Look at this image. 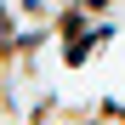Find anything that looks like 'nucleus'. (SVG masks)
<instances>
[{
	"instance_id": "f03ea898",
	"label": "nucleus",
	"mask_w": 125,
	"mask_h": 125,
	"mask_svg": "<svg viewBox=\"0 0 125 125\" xmlns=\"http://www.w3.org/2000/svg\"><path fill=\"white\" fill-rule=\"evenodd\" d=\"M62 108V97L51 91V85H40L34 91V102H29V108H23V125H51V114Z\"/></svg>"
},
{
	"instance_id": "20e7f679",
	"label": "nucleus",
	"mask_w": 125,
	"mask_h": 125,
	"mask_svg": "<svg viewBox=\"0 0 125 125\" xmlns=\"http://www.w3.org/2000/svg\"><path fill=\"white\" fill-rule=\"evenodd\" d=\"M80 6H85V11H91V17H108V11H114V6H119V0H80Z\"/></svg>"
},
{
	"instance_id": "7ed1b4c3",
	"label": "nucleus",
	"mask_w": 125,
	"mask_h": 125,
	"mask_svg": "<svg viewBox=\"0 0 125 125\" xmlns=\"http://www.w3.org/2000/svg\"><path fill=\"white\" fill-rule=\"evenodd\" d=\"M17 11H23L29 23H51V11H57V0H17Z\"/></svg>"
},
{
	"instance_id": "f257e3e1",
	"label": "nucleus",
	"mask_w": 125,
	"mask_h": 125,
	"mask_svg": "<svg viewBox=\"0 0 125 125\" xmlns=\"http://www.w3.org/2000/svg\"><path fill=\"white\" fill-rule=\"evenodd\" d=\"M17 34H23V11L17 0H0V68H17Z\"/></svg>"
},
{
	"instance_id": "39448f33",
	"label": "nucleus",
	"mask_w": 125,
	"mask_h": 125,
	"mask_svg": "<svg viewBox=\"0 0 125 125\" xmlns=\"http://www.w3.org/2000/svg\"><path fill=\"white\" fill-rule=\"evenodd\" d=\"M114 125H125V102H119V114H114Z\"/></svg>"
},
{
	"instance_id": "423d86ee",
	"label": "nucleus",
	"mask_w": 125,
	"mask_h": 125,
	"mask_svg": "<svg viewBox=\"0 0 125 125\" xmlns=\"http://www.w3.org/2000/svg\"><path fill=\"white\" fill-rule=\"evenodd\" d=\"M57 125H80V119H57Z\"/></svg>"
}]
</instances>
